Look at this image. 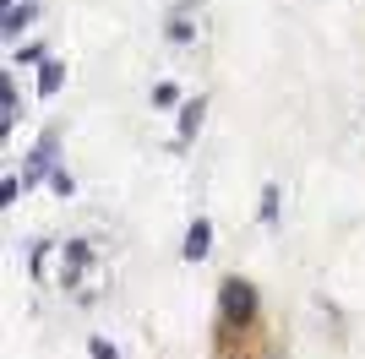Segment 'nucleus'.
I'll use <instances>...</instances> for the list:
<instances>
[{"instance_id":"1","label":"nucleus","mask_w":365,"mask_h":359,"mask_svg":"<svg viewBox=\"0 0 365 359\" xmlns=\"http://www.w3.org/2000/svg\"><path fill=\"white\" fill-rule=\"evenodd\" d=\"M257 311H262L257 283L240 278V272H229L224 283H218V327L224 332H245L251 321H257Z\"/></svg>"},{"instance_id":"2","label":"nucleus","mask_w":365,"mask_h":359,"mask_svg":"<svg viewBox=\"0 0 365 359\" xmlns=\"http://www.w3.org/2000/svg\"><path fill=\"white\" fill-rule=\"evenodd\" d=\"M88 267H93V245H88V239H66V251H61V283L76 288Z\"/></svg>"},{"instance_id":"3","label":"nucleus","mask_w":365,"mask_h":359,"mask_svg":"<svg viewBox=\"0 0 365 359\" xmlns=\"http://www.w3.org/2000/svg\"><path fill=\"white\" fill-rule=\"evenodd\" d=\"M180 256L185 261H207V256H213V218H191V224H185V245H180Z\"/></svg>"},{"instance_id":"4","label":"nucleus","mask_w":365,"mask_h":359,"mask_svg":"<svg viewBox=\"0 0 365 359\" xmlns=\"http://www.w3.org/2000/svg\"><path fill=\"white\" fill-rule=\"evenodd\" d=\"M55 147H61V131H44V136H38V147H33V164H28V175H22V185H38V180L55 175Z\"/></svg>"},{"instance_id":"5","label":"nucleus","mask_w":365,"mask_h":359,"mask_svg":"<svg viewBox=\"0 0 365 359\" xmlns=\"http://www.w3.org/2000/svg\"><path fill=\"white\" fill-rule=\"evenodd\" d=\"M202 115H207V104H202V98H185V104H180V131H175V147H185V142L202 131Z\"/></svg>"},{"instance_id":"6","label":"nucleus","mask_w":365,"mask_h":359,"mask_svg":"<svg viewBox=\"0 0 365 359\" xmlns=\"http://www.w3.org/2000/svg\"><path fill=\"white\" fill-rule=\"evenodd\" d=\"M33 16H38V6H33V0H22V6H6V16H0V33H6V38H16V33L33 22Z\"/></svg>"},{"instance_id":"7","label":"nucleus","mask_w":365,"mask_h":359,"mask_svg":"<svg viewBox=\"0 0 365 359\" xmlns=\"http://www.w3.org/2000/svg\"><path fill=\"white\" fill-rule=\"evenodd\" d=\"M11 125H16V82L0 76V131H11Z\"/></svg>"},{"instance_id":"8","label":"nucleus","mask_w":365,"mask_h":359,"mask_svg":"<svg viewBox=\"0 0 365 359\" xmlns=\"http://www.w3.org/2000/svg\"><path fill=\"white\" fill-rule=\"evenodd\" d=\"M61 82H66V66L61 60H44V71H38V98H55Z\"/></svg>"},{"instance_id":"9","label":"nucleus","mask_w":365,"mask_h":359,"mask_svg":"<svg viewBox=\"0 0 365 359\" xmlns=\"http://www.w3.org/2000/svg\"><path fill=\"white\" fill-rule=\"evenodd\" d=\"M278 196H284L278 185H262V207H257L262 224H278Z\"/></svg>"},{"instance_id":"10","label":"nucleus","mask_w":365,"mask_h":359,"mask_svg":"<svg viewBox=\"0 0 365 359\" xmlns=\"http://www.w3.org/2000/svg\"><path fill=\"white\" fill-rule=\"evenodd\" d=\"M169 38H175V44H191V38H197V28H191V16H185V11L169 16Z\"/></svg>"},{"instance_id":"11","label":"nucleus","mask_w":365,"mask_h":359,"mask_svg":"<svg viewBox=\"0 0 365 359\" xmlns=\"http://www.w3.org/2000/svg\"><path fill=\"white\" fill-rule=\"evenodd\" d=\"M88 359H120V348L109 343V338H98V332H93V338H88Z\"/></svg>"},{"instance_id":"12","label":"nucleus","mask_w":365,"mask_h":359,"mask_svg":"<svg viewBox=\"0 0 365 359\" xmlns=\"http://www.w3.org/2000/svg\"><path fill=\"white\" fill-rule=\"evenodd\" d=\"M22 191H28V185H22L16 175H6V180H0V207H11V202H16Z\"/></svg>"},{"instance_id":"13","label":"nucleus","mask_w":365,"mask_h":359,"mask_svg":"<svg viewBox=\"0 0 365 359\" xmlns=\"http://www.w3.org/2000/svg\"><path fill=\"white\" fill-rule=\"evenodd\" d=\"M153 104H158V109L180 104V88H175V82H158V88H153Z\"/></svg>"},{"instance_id":"14","label":"nucleus","mask_w":365,"mask_h":359,"mask_svg":"<svg viewBox=\"0 0 365 359\" xmlns=\"http://www.w3.org/2000/svg\"><path fill=\"white\" fill-rule=\"evenodd\" d=\"M49 191H55V196H71V191H76V180L66 175V169H55V175H49Z\"/></svg>"},{"instance_id":"15","label":"nucleus","mask_w":365,"mask_h":359,"mask_svg":"<svg viewBox=\"0 0 365 359\" xmlns=\"http://www.w3.org/2000/svg\"><path fill=\"white\" fill-rule=\"evenodd\" d=\"M6 6H22V0H6Z\"/></svg>"}]
</instances>
